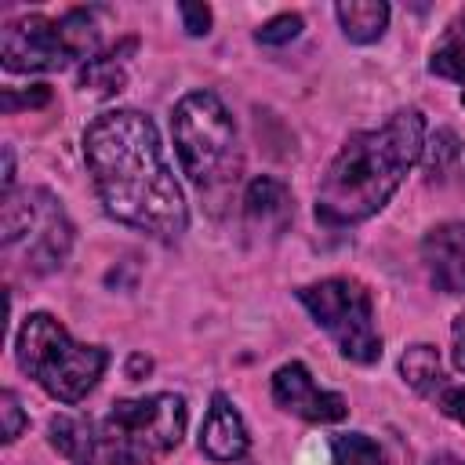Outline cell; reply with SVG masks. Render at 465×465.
<instances>
[{
  "mask_svg": "<svg viewBox=\"0 0 465 465\" xmlns=\"http://www.w3.org/2000/svg\"><path fill=\"white\" fill-rule=\"evenodd\" d=\"M84 160L109 218L156 240L189 225V207L163 156L156 124L138 109H109L84 131Z\"/></svg>",
  "mask_w": 465,
  "mask_h": 465,
  "instance_id": "cell-1",
  "label": "cell"
},
{
  "mask_svg": "<svg viewBox=\"0 0 465 465\" xmlns=\"http://www.w3.org/2000/svg\"><path fill=\"white\" fill-rule=\"evenodd\" d=\"M421 109H396L385 124L349 134L316 185V218L331 229L367 222L389 203L407 171L421 160Z\"/></svg>",
  "mask_w": 465,
  "mask_h": 465,
  "instance_id": "cell-2",
  "label": "cell"
},
{
  "mask_svg": "<svg viewBox=\"0 0 465 465\" xmlns=\"http://www.w3.org/2000/svg\"><path fill=\"white\" fill-rule=\"evenodd\" d=\"M171 134L178 163L200 193L218 196L240 178L243 156L236 124L214 91H189L171 113Z\"/></svg>",
  "mask_w": 465,
  "mask_h": 465,
  "instance_id": "cell-3",
  "label": "cell"
},
{
  "mask_svg": "<svg viewBox=\"0 0 465 465\" xmlns=\"http://www.w3.org/2000/svg\"><path fill=\"white\" fill-rule=\"evenodd\" d=\"M18 367L54 400L80 403L105 374L109 352L102 345H80L51 312H29L15 338Z\"/></svg>",
  "mask_w": 465,
  "mask_h": 465,
  "instance_id": "cell-4",
  "label": "cell"
},
{
  "mask_svg": "<svg viewBox=\"0 0 465 465\" xmlns=\"http://www.w3.org/2000/svg\"><path fill=\"white\" fill-rule=\"evenodd\" d=\"M189 407L174 392L116 400L98 421V458L105 465H156L185 436Z\"/></svg>",
  "mask_w": 465,
  "mask_h": 465,
  "instance_id": "cell-5",
  "label": "cell"
},
{
  "mask_svg": "<svg viewBox=\"0 0 465 465\" xmlns=\"http://www.w3.org/2000/svg\"><path fill=\"white\" fill-rule=\"evenodd\" d=\"M98 7H73L62 18L22 15L0 33V62L7 73H54L98 51Z\"/></svg>",
  "mask_w": 465,
  "mask_h": 465,
  "instance_id": "cell-6",
  "label": "cell"
},
{
  "mask_svg": "<svg viewBox=\"0 0 465 465\" xmlns=\"http://www.w3.org/2000/svg\"><path fill=\"white\" fill-rule=\"evenodd\" d=\"M0 243L4 258L18 272H54L73 247V222L62 207V200L51 189H22L4 196L0 214Z\"/></svg>",
  "mask_w": 465,
  "mask_h": 465,
  "instance_id": "cell-7",
  "label": "cell"
},
{
  "mask_svg": "<svg viewBox=\"0 0 465 465\" xmlns=\"http://www.w3.org/2000/svg\"><path fill=\"white\" fill-rule=\"evenodd\" d=\"M298 302L312 312V320L334 338L338 352L352 363L381 360V334L374 323L371 291L352 276H327L294 291Z\"/></svg>",
  "mask_w": 465,
  "mask_h": 465,
  "instance_id": "cell-8",
  "label": "cell"
},
{
  "mask_svg": "<svg viewBox=\"0 0 465 465\" xmlns=\"http://www.w3.org/2000/svg\"><path fill=\"white\" fill-rule=\"evenodd\" d=\"M272 400L280 411L302 418V421H312V425H331V421H341L349 414V403L341 392H331V389H320L309 374L305 363L291 360L283 363L276 374H272Z\"/></svg>",
  "mask_w": 465,
  "mask_h": 465,
  "instance_id": "cell-9",
  "label": "cell"
},
{
  "mask_svg": "<svg viewBox=\"0 0 465 465\" xmlns=\"http://www.w3.org/2000/svg\"><path fill=\"white\" fill-rule=\"evenodd\" d=\"M429 283L443 294H465V222H440L421 240Z\"/></svg>",
  "mask_w": 465,
  "mask_h": 465,
  "instance_id": "cell-10",
  "label": "cell"
},
{
  "mask_svg": "<svg viewBox=\"0 0 465 465\" xmlns=\"http://www.w3.org/2000/svg\"><path fill=\"white\" fill-rule=\"evenodd\" d=\"M247 447H251V436H247L240 411L232 407L225 392H214L203 414V425H200V450L214 461H240Z\"/></svg>",
  "mask_w": 465,
  "mask_h": 465,
  "instance_id": "cell-11",
  "label": "cell"
},
{
  "mask_svg": "<svg viewBox=\"0 0 465 465\" xmlns=\"http://www.w3.org/2000/svg\"><path fill=\"white\" fill-rule=\"evenodd\" d=\"M294 207H291V193L280 178H269V174H258L247 182V193H243V218L251 229H262L269 236H280L291 222Z\"/></svg>",
  "mask_w": 465,
  "mask_h": 465,
  "instance_id": "cell-12",
  "label": "cell"
},
{
  "mask_svg": "<svg viewBox=\"0 0 465 465\" xmlns=\"http://www.w3.org/2000/svg\"><path fill=\"white\" fill-rule=\"evenodd\" d=\"M341 33L352 44H374L381 40L385 25H389V4L385 0H341L334 7Z\"/></svg>",
  "mask_w": 465,
  "mask_h": 465,
  "instance_id": "cell-13",
  "label": "cell"
},
{
  "mask_svg": "<svg viewBox=\"0 0 465 465\" xmlns=\"http://www.w3.org/2000/svg\"><path fill=\"white\" fill-rule=\"evenodd\" d=\"M400 374L414 392H421L429 400H436L443 392V385H447V374L440 367V352L432 345H411L400 356Z\"/></svg>",
  "mask_w": 465,
  "mask_h": 465,
  "instance_id": "cell-14",
  "label": "cell"
},
{
  "mask_svg": "<svg viewBox=\"0 0 465 465\" xmlns=\"http://www.w3.org/2000/svg\"><path fill=\"white\" fill-rule=\"evenodd\" d=\"M429 73L432 76H443V80H458L461 91H465V11H458L440 44L432 47V58H429Z\"/></svg>",
  "mask_w": 465,
  "mask_h": 465,
  "instance_id": "cell-15",
  "label": "cell"
},
{
  "mask_svg": "<svg viewBox=\"0 0 465 465\" xmlns=\"http://www.w3.org/2000/svg\"><path fill=\"white\" fill-rule=\"evenodd\" d=\"M47 432H51V447L62 450L65 458L80 461V465H87V458L98 454V432H94L91 421H84V418L58 414V418H51V429H47Z\"/></svg>",
  "mask_w": 465,
  "mask_h": 465,
  "instance_id": "cell-16",
  "label": "cell"
},
{
  "mask_svg": "<svg viewBox=\"0 0 465 465\" xmlns=\"http://www.w3.org/2000/svg\"><path fill=\"white\" fill-rule=\"evenodd\" d=\"M131 51H134V40H124L120 47L87 58V65H84V73H80V87H84V91L91 87L94 94H113V91H120V87H124V54H131Z\"/></svg>",
  "mask_w": 465,
  "mask_h": 465,
  "instance_id": "cell-17",
  "label": "cell"
},
{
  "mask_svg": "<svg viewBox=\"0 0 465 465\" xmlns=\"http://www.w3.org/2000/svg\"><path fill=\"white\" fill-rule=\"evenodd\" d=\"M465 160V145L461 138L450 131V127H440L425 138V149H421V163H425V174L429 182H447L450 171Z\"/></svg>",
  "mask_w": 465,
  "mask_h": 465,
  "instance_id": "cell-18",
  "label": "cell"
},
{
  "mask_svg": "<svg viewBox=\"0 0 465 465\" xmlns=\"http://www.w3.org/2000/svg\"><path fill=\"white\" fill-rule=\"evenodd\" d=\"M331 458L334 465H389L385 450L363 436V432H341L331 440Z\"/></svg>",
  "mask_w": 465,
  "mask_h": 465,
  "instance_id": "cell-19",
  "label": "cell"
},
{
  "mask_svg": "<svg viewBox=\"0 0 465 465\" xmlns=\"http://www.w3.org/2000/svg\"><path fill=\"white\" fill-rule=\"evenodd\" d=\"M298 33H302V15L283 11V15L269 18L265 25H258L254 40H258V44H265V47H280V44H291Z\"/></svg>",
  "mask_w": 465,
  "mask_h": 465,
  "instance_id": "cell-20",
  "label": "cell"
},
{
  "mask_svg": "<svg viewBox=\"0 0 465 465\" xmlns=\"http://www.w3.org/2000/svg\"><path fill=\"white\" fill-rule=\"evenodd\" d=\"M47 102H51L47 84H33L29 91H15V87H4V91H0V109H4V113H15V109H36V105H47Z\"/></svg>",
  "mask_w": 465,
  "mask_h": 465,
  "instance_id": "cell-21",
  "label": "cell"
},
{
  "mask_svg": "<svg viewBox=\"0 0 465 465\" xmlns=\"http://www.w3.org/2000/svg\"><path fill=\"white\" fill-rule=\"evenodd\" d=\"M0 418H4V443H15L25 429V411H22V403L11 389L0 392Z\"/></svg>",
  "mask_w": 465,
  "mask_h": 465,
  "instance_id": "cell-22",
  "label": "cell"
},
{
  "mask_svg": "<svg viewBox=\"0 0 465 465\" xmlns=\"http://www.w3.org/2000/svg\"><path fill=\"white\" fill-rule=\"evenodd\" d=\"M178 15H182V25H185L189 36H207L211 33V7L207 4L185 0V4H178Z\"/></svg>",
  "mask_w": 465,
  "mask_h": 465,
  "instance_id": "cell-23",
  "label": "cell"
},
{
  "mask_svg": "<svg viewBox=\"0 0 465 465\" xmlns=\"http://www.w3.org/2000/svg\"><path fill=\"white\" fill-rule=\"evenodd\" d=\"M436 407L458 425H465V385H443V392L436 396Z\"/></svg>",
  "mask_w": 465,
  "mask_h": 465,
  "instance_id": "cell-24",
  "label": "cell"
},
{
  "mask_svg": "<svg viewBox=\"0 0 465 465\" xmlns=\"http://www.w3.org/2000/svg\"><path fill=\"white\" fill-rule=\"evenodd\" d=\"M450 356H454V367L465 374V309L450 323Z\"/></svg>",
  "mask_w": 465,
  "mask_h": 465,
  "instance_id": "cell-25",
  "label": "cell"
},
{
  "mask_svg": "<svg viewBox=\"0 0 465 465\" xmlns=\"http://www.w3.org/2000/svg\"><path fill=\"white\" fill-rule=\"evenodd\" d=\"M11 182H15V153H11V145H4V196L15 193Z\"/></svg>",
  "mask_w": 465,
  "mask_h": 465,
  "instance_id": "cell-26",
  "label": "cell"
},
{
  "mask_svg": "<svg viewBox=\"0 0 465 465\" xmlns=\"http://www.w3.org/2000/svg\"><path fill=\"white\" fill-rule=\"evenodd\" d=\"M429 465H465V458H454V454H436Z\"/></svg>",
  "mask_w": 465,
  "mask_h": 465,
  "instance_id": "cell-27",
  "label": "cell"
},
{
  "mask_svg": "<svg viewBox=\"0 0 465 465\" xmlns=\"http://www.w3.org/2000/svg\"><path fill=\"white\" fill-rule=\"evenodd\" d=\"M461 105H465V91H461Z\"/></svg>",
  "mask_w": 465,
  "mask_h": 465,
  "instance_id": "cell-28",
  "label": "cell"
}]
</instances>
